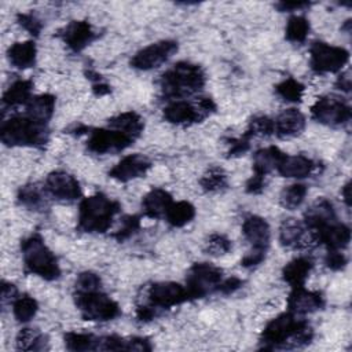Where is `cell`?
<instances>
[{"label":"cell","mask_w":352,"mask_h":352,"mask_svg":"<svg viewBox=\"0 0 352 352\" xmlns=\"http://www.w3.org/2000/svg\"><path fill=\"white\" fill-rule=\"evenodd\" d=\"M314 337L312 327L304 319L290 311L283 312L270 320L260 336V345L264 349L296 348L307 345Z\"/></svg>","instance_id":"cell-1"},{"label":"cell","mask_w":352,"mask_h":352,"mask_svg":"<svg viewBox=\"0 0 352 352\" xmlns=\"http://www.w3.org/2000/svg\"><path fill=\"white\" fill-rule=\"evenodd\" d=\"M205 81V73L199 65L177 62L161 76L160 87L165 98L182 99L199 92Z\"/></svg>","instance_id":"cell-2"},{"label":"cell","mask_w":352,"mask_h":352,"mask_svg":"<svg viewBox=\"0 0 352 352\" xmlns=\"http://www.w3.org/2000/svg\"><path fill=\"white\" fill-rule=\"evenodd\" d=\"M0 139L6 146H33L41 147L48 142V125L25 113V116H12L3 121L0 126Z\"/></svg>","instance_id":"cell-3"},{"label":"cell","mask_w":352,"mask_h":352,"mask_svg":"<svg viewBox=\"0 0 352 352\" xmlns=\"http://www.w3.org/2000/svg\"><path fill=\"white\" fill-rule=\"evenodd\" d=\"M121 206L102 192L84 198L78 206V228L84 232H106Z\"/></svg>","instance_id":"cell-4"},{"label":"cell","mask_w":352,"mask_h":352,"mask_svg":"<svg viewBox=\"0 0 352 352\" xmlns=\"http://www.w3.org/2000/svg\"><path fill=\"white\" fill-rule=\"evenodd\" d=\"M23 263L29 272L45 279L55 280L60 275V268L55 254L45 245L40 234H32L21 242Z\"/></svg>","instance_id":"cell-5"},{"label":"cell","mask_w":352,"mask_h":352,"mask_svg":"<svg viewBox=\"0 0 352 352\" xmlns=\"http://www.w3.org/2000/svg\"><path fill=\"white\" fill-rule=\"evenodd\" d=\"M74 302L85 320L107 322L121 314L120 305L100 290L76 292Z\"/></svg>","instance_id":"cell-6"},{"label":"cell","mask_w":352,"mask_h":352,"mask_svg":"<svg viewBox=\"0 0 352 352\" xmlns=\"http://www.w3.org/2000/svg\"><path fill=\"white\" fill-rule=\"evenodd\" d=\"M216 104L210 98H199L195 103L179 99L164 109V118L176 125H190L214 113Z\"/></svg>","instance_id":"cell-7"},{"label":"cell","mask_w":352,"mask_h":352,"mask_svg":"<svg viewBox=\"0 0 352 352\" xmlns=\"http://www.w3.org/2000/svg\"><path fill=\"white\" fill-rule=\"evenodd\" d=\"M223 280V270L210 263H195L187 272L186 289L190 300L202 298L212 292H217Z\"/></svg>","instance_id":"cell-8"},{"label":"cell","mask_w":352,"mask_h":352,"mask_svg":"<svg viewBox=\"0 0 352 352\" xmlns=\"http://www.w3.org/2000/svg\"><path fill=\"white\" fill-rule=\"evenodd\" d=\"M311 69L318 74L337 73L349 60V52L342 47L315 41L309 48Z\"/></svg>","instance_id":"cell-9"},{"label":"cell","mask_w":352,"mask_h":352,"mask_svg":"<svg viewBox=\"0 0 352 352\" xmlns=\"http://www.w3.org/2000/svg\"><path fill=\"white\" fill-rule=\"evenodd\" d=\"M311 116L315 121L323 125L344 126L351 120V107L341 98L326 95L312 104Z\"/></svg>","instance_id":"cell-10"},{"label":"cell","mask_w":352,"mask_h":352,"mask_svg":"<svg viewBox=\"0 0 352 352\" xmlns=\"http://www.w3.org/2000/svg\"><path fill=\"white\" fill-rule=\"evenodd\" d=\"M135 139L122 131L114 128L92 129L87 140V150L94 154L118 153L129 147Z\"/></svg>","instance_id":"cell-11"},{"label":"cell","mask_w":352,"mask_h":352,"mask_svg":"<svg viewBox=\"0 0 352 352\" xmlns=\"http://www.w3.org/2000/svg\"><path fill=\"white\" fill-rule=\"evenodd\" d=\"M179 45L173 40H161L153 43L138 51L132 59L131 66L138 70H151L165 63L176 51Z\"/></svg>","instance_id":"cell-12"},{"label":"cell","mask_w":352,"mask_h":352,"mask_svg":"<svg viewBox=\"0 0 352 352\" xmlns=\"http://www.w3.org/2000/svg\"><path fill=\"white\" fill-rule=\"evenodd\" d=\"M148 305L155 309H169L190 300L186 286L176 282H157L153 283L147 292Z\"/></svg>","instance_id":"cell-13"},{"label":"cell","mask_w":352,"mask_h":352,"mask_svg":"<svg viewBox=\"0 0 352 352\" xmlns=\"http://www.w3.org/2000/svg\"><path fill=\"white\" fill-rule=\"evenodd\" d=\"M45 191L59 201H76L81 197L78 180L63 170L51 172L45 179Z\"/></svg>","instance_id":"cell-14"},{"label":"cell","mask_w":352,"mask_h":352,"mask_svg":"<svg viewBox=\"0 0 352 352\" xmlns=\"http://www.w3.org/2000/svg\"><path fill=\"white\" fill-rule=\"evenodd\" d=\"M279 242L283 248L304 249L316 245L314 234L307 228L304 221L286 219L279 228Z\"/></svg>","instance_id":"cell-15"},{"label":"cell","mask_w":352,"mask_h":352,"mask_svg":"<svg viewBox=\"0 0 352 352\" xmlns=\"http://www.w3.org/2000/svg\"><path fill=\"white\" fill-rule=\"evenodd\" d=\"M150 168L151 161L147 157L142 154H129L109 170V176L117 182L126 183L132 179L144 176Z\"/></svg>","instance_id":"cell-16"},{"label":"cell","mask_w":352,"mask_h":352,"mask_svg":"<svg viewBox=\"0 0 352 352\" xmlns=\"http://www.w3.org/2000/svg\"><path fill=\"white\" fill-rule=\"evenodd\" d=\"M242 234L252 245V250L267 253L271 239V230L265 219L256 214L248 216L242 224Z\"/></svg>","instance_id":"cell-17"},{"label":"cell","mask_w":352,"mask_h":352,"mask_svg":"<svg viewBox=\"0 0 352 352\" xmlns=\"http://www.w3.org/2000/svg\"><path fill=\"white\" fill-rule=\"evenodd\" d=\"M324 298L320 292L307 290L304 286L294 287L287 298V308L294 315H307L322 309Z\"/></svg>","instance_id":"cell-18"},{"label":"cell","mask_w":352,"mask_h":352,"mask_svg":"<svg viewBox=\"0 0 352 352\" xmlns=\"http://www.w3.org/2000/svg\"><path fill=\"white\" fill-rule=\"evenodd\" d=\"M316 243H323L329 250H342L349 245L351 230L346 224L333 221L312 232Z\"/></svg>","instance_id":"cell-19"},{"label":"cell","mask_w":352,"mask_h":352,"mask_svg":"<svg viewBox=\"0 0 352 352\" xmlns=\"http://www.w3.org/2000/svg\"><path fill=\"white\" fill-rule=\"evenodd\" d=\"M95 37L96 34L87 21H73L65 28L62 33L63 41L74 52L82 51L95 40Z\"/></svg>","instance_id":"cell-20"},{"label":"cell","mask_w":352,"mask_h":352,"mask_svg":"<svg viewBox=\"0 0 352 352\" xmlns=\"http://www.w3.org/2000/svg\"><path fill=\"white\" fill-rule=\"evenodd\" d=\"M336 220H337V216H336L333 204L330 201H327L326 198H319L305 212L302 221L311 232H315L319 228H322Z\"/></svg>","instance_id":"cell-21"},{"label":"cell","mask_w":352,"mask_h":352,"mask_svg":"<svg viewBox=\"0 0 352 352\" xmlns=\"http://www.w3.org/2000/svg\"><path fill=\"white\" fill-rule=\"evenodd\" d=\"M305 128V117L297 109H286L274 120V133L282 139L294 138Z\"/></svg>","instance_id":"cell-22"},{"label":"cell","mask_w":352,"mask_h":352,"mask_svg":"<svg viewBox=\"0 0 352 352\" xmlns=\"http://www.w3.org/2000/svg\"><path fill=\"white\" fill-rule=\"evenodd\" d=\"M316 169V162L307 155H285L276 168V172L283 177L302 179L309 176Z\"/></svg>","instance_id":"cell-23"},{"label":"cell","mask_w":352,"mask_h":352,"mask_svg":"<svg viewBox=\"0 0 352 352\" xmlns=\"http://www.w3.org/2000/svg\"><path fill=\"white\" fill-rule=\"evenodd\" d=\"M312 268H314V261L309 257L300 256L293 258L283 267L282 278L286 283L292 286V289L301 287L304 286Z\"/></svg>","instance_id":"cell-24"},{"label":"cell","mask_w":352,"mask_h":352,"mask_svg":"<svg viewBox=\"0 0 352 352\" xmlns=\"http://www.w3.org/2000/svg\"><path fill=\"white\" fill-rule=\"evenodd\" d=\"M172 204H173L172 195L162 188L150 190L142 201L144 214L151 219H160L165 216V213L168 212Z\"/></svg>","instance_id":"cell-25"},{"label":"cell","mask_w":352,"mask_h":352,"mask_svg":"<svg viewBox=\"0 0 352 352\" xmlns=\"http://www.w3.org/2000/svg\"><path fill=\"white\" fill-rule=\"evenodd\" d=\"M286 154L276 146L260 148L253 155V175L265 177L271 170L276 169Z\"/></svg>","instance_id":"cell-26"},{"label":"cell","mask_w":352,"mask_h":352,"mask_svg":"<svg viewBox=\"0 0 352 352\" xmlns=\"http://www.w3.org/2000/svg\"><path fill=\"white\" fill-rule=\"evenodd\" d=\"M7 56L10 63L16 69H28L36 63L37 48L33 41H21L14 43L8 51Z\"/></svg>","instance_id":"cell-27"},{"label":"cell","mask_w":352,"mask_h":352,"mask_svg":"<svg viewBox=\"0 0 352 352\" xmlns=\"http://www.w3.org/2000/svg\"><path fill=\"white\" fill-rule=\"evenodd\" d=\"M33 82L30 80H16L14 81L3 94V104L8 107L28 104L32 96Z\"/></svg>","instance_id":"cell-28"},{"label":"cell","mask_w":352,"mask_h":352,"mask_svg":"<svg viewBox=\"0 0 352 352\" xmlns=\"http://www.w3.org/2000/svg\"><path fill=\"white\" fill-rule=\"evenodd\" d=\"M55 110V96L51 94H43L33 96L26 104V114L48 124Z\"/></svg>","instance_id":"cell-29"},{"label":"cell","mask_w":352,"mask_h":352,"mask_svg":"<svg viewBox=\"0 0 352 352\" xmlns=\"http://www.w3.org/2000/svg\"><path fill=\"white\" fill-rule=\"evenodd\" d=\"M109 126L122 131L126 135L138 139L144 128V122L142 117L135 111H125L109 120Z\"/></svg>","instance_id":"cell-30"},{"label":"cell","mask_w":352,"mask_h":352,"mask_svg":"<svg viewBox=\"0 0 352 352\" xmlns=\"http://www.w3.org/2000/svg\"><path fill=\"white\" fill-rule=\"evenodd\" d=\"M195 217V208L188 201L173 202L165 213L166 221L172 227H183Z\"/></svg>","instance_id":"cell-31"},{"label":"cell","mask_w":352,"mask_h":352,"mask_svg":"<svg viewBox=\"0 0 352 352\" xmlns=\"http://www.w3.org/2000/svg\"><path fill=\"white\" fill-rule=\"evenodd\" d=\"M16 348L22 351L48 349V337L34 329H22L16 336Z\"/></svg>","instance_id":"cell-32"},{"label":"cell","mask_w":352,"mask_h":352,"mask_svg":"<svg viewBox=\"0 0 352 352\" xmlns=\"http://www.w3.org/2000/svg\"><path fill=\"white\" fill-rule=\"evenodd\" d=\"M63 340L69 351H98L99 348V337L91 333L67 331Z\"/></svg>","instance_id":"cell-33"},{"label":"cell","mask_w":352,"mask_h":352,"mask_svg":"<svg viewBox=\"0 0 352 352\" xmlns=\"http://www.w3.org/2000/svg\"><path fill=\"white\" fill-rule=\"evenodd\" d=\"M16 199L22 206L30 210H40L45 206V197L36 184H26L21 187Z\"/></svg>","instance_id":"cell-34"},{"label":"cell","mask_w":352,"mask_h":352,"mask_svg":"<svg viewBox=\"0 0 352 352\" xmlns=\"http://www.w3.org/2000/svg\"><path fill=\"white\" fill-rule=\"evenodd\" d=\"M37 311H38V304L30 296L16 297L12 302L14 318L21 323H26V322L32 320L34 318V315L37 314Z\"/></svg>","instance_id":"cell-35"},{"label":"cell","mask_w":352,"mask_h":352,"mask_svg":"<svg viewBox=\"0 0 352 352\" xmlns=\"http://www.w3.org/2000/svg\"><path fill=\"white\" fill-rule=\"evenodd\" d=\"M309 33V22L301 15H293L289 18L285 36L287 41L292 43H304Z\"/></svg>","instance_id":"cell-36"},{"label":"cell","mask_w":352,"mask_h":352,"mask_svg":"<svg viewBox=\"0 0 352 352\" xmlns=\"http://www.w3.org/2000/svg\"><path fill=\"white\" fill-rule=\"evenodd\" d=\"M308 190L307 186L301 184V183H296V184H290L287 187H285L280 192L279 197V202L283 208L293 210L297 209L305 199Z\"/></svg>","instance_id":"cell-37"},{"label":"cell","mask_w":352,"mask_h":352,"mask_svg":"<svg viewBox=\"0 0 352 352\" xmlns=\"http://www.w3.org/2000/svg\"><path fill=\"white\" fill-rule=\"evenodd\" d=\"M201 187L208 192H217L227 187V175L221 168H210L199 180Z\"/></svg>","instance_id":"cell-38"},{"label":"cell","mask_w":352,"mask_h":352,"mask_svg":"<svg viewBox=\"0 0 352 352\" xmlns=\"http://www.w3.org/2000/svg\"><path fill=\"white\" fill-rule=\"evenodd\" d=\"M275 91L282 99L296 103L302 99L305 87L294 78H286L275 87Z\"/></svg>","instance_id":"cell-39"},{"label":"cell","mask_w":352,"mask_h":352,"mask_svg":"<svg viewBox=\"0 0 352 352\" xmlns=\"http://www.w3.org/2000/svg\"><path fill=\"white\" fill-rule=\"evenodd\" d=\"M274 133V120L267 116H257L249 121V125L243 133L245 138L252 139L254 136H270Z\"/></svg>","instance_id":"cell-40"},{"label":"cell","mask_w":352,"mask_h":352,"mask_svg":"<svg viewBox=\"0 0 352 352\" xmlns=\"http://www.w3.org/2000/svg\"><path fill=\"white\" fill-rule=\"evenodd\" d=\"M139 228H140V217L135 216V214H128V216L122 217L121 227L113 234V236L118 242H122V241L131 238Z\"/></svg>","instance_id":"cell-41"},{"label":"cell","mask_w":352,"mask_h":352,"mask_svg":"<svg viewBox=\"0 0 352 352\" xmlns=\"http://www.w3.org/2000/svg\"><path fill=\"white\" fill-rule=\"evenodd\" d=\"M231 241L223 234H212L206 242V252L212 256H221L231 250Z\"/></svg>","instance_id":"cell-42"},{"label":"cell","mask_w":352,"mask_h":352,"mask_svg":"<svg viewBox=\"0 0 352 352\" xmlns=\"http://www.w3.org/2000/svg\"><path fill=\"white\" fill-rule=\"evenodd\" d=\"M100 278L91 272L85 271L81 272L77 279H76V292H94V290H100Z\"/></svg>","instance_id":"cell-43"},{"label":"cell","mask_w":352,"mask_h":352,"mask_svg":"<svg viewBox=\"0 0 352 352\" xmlns=\"http://www.w3.org/2000/svg\"><path fill=\"white\" fill-rule=\"evenodd\" d=\"M16 21L32 36H38L41 29H43V25L40 22V19H37L33 14H18Z\"/></svg>","instance_id":"cell-44"},{"label":"cell","mask_w":352,"mask_h":352,"mask_svg":"<svg viewBox=\"0 0 352 352\" xmlns=\"http://www.w3.org/2000/svg\"><path fill=\"white\" fill-rule=\"evenodd\" d=\"M324 263L330 270L340 271V270L345 268L348 260H346L345 254L341 253V250H329V253L324 257Z\"/></svg>","instance_id":"cell-45"},{"label":"cell","mask_w":352,"mask_h":352,"mask_svg":"<svg viewBox=\"0 0 352 352\" xmlns=\"http://www.w3.org/2000/svg\"><path fill=\"white\" fill-rule=\"evenodd\" d=\"M250 139L245 138L243 135L238 139H231V146H230V150H228V157H239L242 154H245L249 147H250V143H249Z\"/></svg>","instance_id":"cell-46"},{"label":"cell","mask_w":352,"mask_h":352,"mask_svg":"<svg viewBox=\"0 0 352 352\" xmlns=\"http://www.w3.org/2000/svg\"><path fill=\"white\" fill-rule=\"evenodd\" d=\"M242 279H239L238 276H230L227 279H223L217 287V292L223 293V294H231L235 290H238L242 286Z\"/></svg>","instance_id":"cell-47"},{"label":"cell","mask_w":352,"mask_h":352,"mask_svg":"<svg viewBox=\"0 0 352 352\" xmlns=\"http://www.w3.org/2000/svg\"><path fill=\"white\" fill-rule=\"evenodd\" d=\"M265 258V253L263 252H256V250H250L242 260H241V265L245 268H253L258 264H261Z\"/></svg>","instance_id":"cell-48"},{"label":"cell","mask_w":352,"mask_h":352,"mask_svg":"<svg viewBox=\"0 0 352 352\" xmlns=\"http://www.w3.org/2000/svg\"><path fill=\"white\" fill-rule=\"evenodd\" d=\"M265 187V177L253 175L248 182H246V192L249 194H260Z\"/></svg>","instance_id":"cell-49"},{"label":"cell","mask_w":352,"mask_h":352,"mask_svg":"<svg viewBox=\"0 0 352 352\" xmlns=\"http://www.w3.org/2000/svg\"><path fill=\"white\" fill-rule=\"evenodd\" d=\"M157 315V309L153 308L151 305H140L136 309V318L140 322H150L151 319H154Z\"/></svg>","instance_id":"cell-50"},{"label":"cell","mask_w":352,"mask_h":352,"mask_svg":"<svg viewBox=\"0 0 352 352\" xmlns=\"http://www.w3.org/2000/svg\"><path fill=\"white\" fill-rule=\"evenodd\" d=\"M309 7V3L307 1H282L276 4V8L279 11H296V10H301Z\"/></svg>","instance_id":"cell-51"},{"label":"cell","mask_w":352,"mask_h":352,"mask_svg":"<svg viewBox=\"0 0 352 352\" xmlns=\"http://www.w3.org/2000/svg\"><path fill=\"white\" fill-rule=\"evenodd\" d=\"M16 287L12 285V283H8V282H3V301L6 300H15L16 298Z\"/></svg>","instance_id":"cell-52"},{"label":"cell","mask_w":352,"mask_h":352,"mask_svg":"<svg viewBox=\"0 0 352 352\" xmlns=\"http://www.w3.org/2000/svg\"><path fill=\"white\" fill-rule=\"evenodd\" d=\"M336 87L344 92H349V88H351V78L348 76V73L345 74H341L337 81H336Z\"/></svg>","instance_id":"cell-53"},{"label":"cell","mask_w":352,"mask_h":352,"mask_svg":"<svg viewBox=\"0 0 352 352\" xmlns=\"http://www.w3.org/2000/svg\"><path fill=\"white\" fill-rule=\"evenodd\" d=\"M92 89H94V94H95L96 96H103V95L110 94V87H109L107 84H104V82H100V81L95 82L94 87H92Z\"/></svg>","instance_id":"cell-54"},{"label":"cell","mask_w":352,"mask_h":352,"mask_svg":"<svg viewBox=\"0 0 352 352\" xmlns=\"http://www.w3.org/2000/svg\"><path fill=\"white\" fill-rule=\"evenodd\" d=\"M342 197H344V201L345 204L349 206V183H346L342 188Z\"/></svg>","instance_id":"cell-55"}]
</instances>
